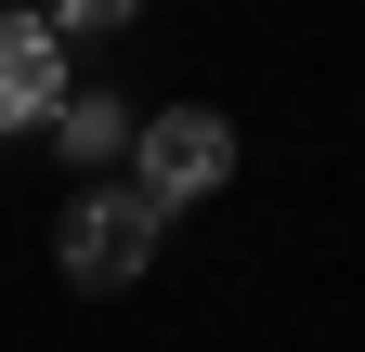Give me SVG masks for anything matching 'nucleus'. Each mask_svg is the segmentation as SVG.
I'll use <instances>...</instances> for the list:
<instances>
[{
	"mask_svg": "<svg viewBox=\"0 0 365 352\" xmlns=\"http://www.w3.org/2000/svg\"><path fill=\"white\" fill-rule=\"evenodd\" d=\"M157 235H170V209L144 183H78L66 222H53V261H66V287H144L157 274Z\"/></svg>",
	"mask_w": 365,
	"mask_h": 352,
	"instance_id": "obj_1",
	"label": "nucleus"
},
{
	"mask_svg": "<svg viewBox=\"0 0 365 352\" xmlns=\"http://www.w3.org/2000/svg\"><path fill=\"white\" fill-rule=\"evenodd\" d=\"M130 183H144L157 209H196L235 183V118L222 105H144V130H130Z\"/></svg>",
	"mask_w": 365,
	"mask_h": 352,
	"instance_id": "obj_2",
	"label": "nucleus"
},
{
	"mask_svg": "<svg viewBox=\"0 0 365 352\" xmlns=\"http://www.w3.org/2000/svg\"><path fill=\"white\" fill-rule=\"evenodd\" d=\"M66 92H78V78H66V26L39 14V0L0 14V130H53Z\"/></svg>",
	"mask_w": 365,
	"mask_h": 352,
	"instance_id": "obj_3",
	"label": "nucleus"
},
{
	"mask_svg": "<svg viewBox=\"0 0 365 352\" xmlns=\"http://www.w3.org/2000/svg\"><path fill=\"white\" fill-rule=\"evenodd\" d=\"M130 130H144V105H118V92H66V105H53V144H66L78 170L130 157Z\"/></svg>",
	"mask_w": 365,
	"mask_h": 352,
	"instance_id": "obj_4",
	"label": "nucleus"
},
{
	"mask_svg": "<svg viewBox=\"0 0 365 352\" xmlns=\"http://www.w3.org/2000/svg\"><path fill=\"white\" fill-rule=\"evenodd\" d=\"M39 14H53V26H66V39H118V26H130V14H144V0H39Z\"/></svg>",
	"mask_w": 365,
	"mask_h": 352,
	"instance_id": "obj_5",
	"label": "nucleus"
}]
</instances>
